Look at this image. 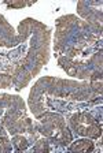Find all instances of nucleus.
<instances>
[{
    "label": "nucleus",
    "mask_w": 103,
    "mask_h": 153,
    "mask_svg": "<svg viewBox=\"0 0 103 153\" xmlns=\"http://www.w3.org/2000/svg\"><path fill=\"white\" fill-rule=\"evenodd\" d=\"M14 140H15L17 146L20 148V149H21V148H22V149H25L26 145H28V143H26V140H25V138H22V137H15Z\"/></svg>",
    "instance_id": "f257e3e1"
}]
</instances>
